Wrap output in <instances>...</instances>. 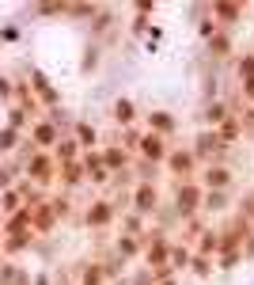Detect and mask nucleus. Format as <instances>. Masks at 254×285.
<instances>
[{"label": "nucleus", "mask_w": 254, "mask_h": 285, "mask_svg": "<svg viewBox=\"0 0 254 285\" xmlns=\"http://www.w3.org/2000/svg\"><path fill=\"white\" fill-rule=\"evenodd\" d=\"M220 149H224L220 133H201V137H198V152H201V156H217Z\"/></svg>", "instance_id": "obj_1"}, {"label": "nucleus", "mask_w": 254, "mask_h": 285, "mask_svg": "<svg viewBox=\"0 0 254 285\" xmlns=\"http://www.w3.org/2000/svg\"><path fill=\"white\" fill-rule=\"evenodd\" d=\"M247 95H254V80H250V84H247Z\"/></svg>", "instance_id": "obj_7"}, {"label": "nucleus", "mask_w": 254, "mask_h": 285, "mask_svg": "<svg viewBox=\"0 0 254 285\" xmlns=\"http://www.w3.org/2000/svg\"><path fill=\"white\" fill-rule=\"evenodd\" d=\"M152 202H155V194L148 190V186H144V190H141V194H136V205H141V209H148V205H152Z\"/></svg>", "instance_id": "obj_5"}, {"label": "nucleus", "mask_w": 254, "mask_h": 285, "mask_svg": "<svg viewBox=\"0 0 254 285\" xmlns=\"http://www.w3.org/2000/svg\"><path fill=\"white\" fill-rule=\"evenodd\" d=\"M205 183H209V186H217V190H224V186L231 183V175L224 171V168H209V171H205Z\"/></svg>", "instance_id": "obj_2"}, {"label": "nucleus", "mask_w": 254, "mask_h": 285, "mask_svg": "<svg viewBox=\"0 0 254 285\" xmlns=\"http://www.w3.org/2000/svg\"><path fill=\"white\" fill-rule=\"evenodd\" d=\"M239 73H243V76H254V57H247V61H239Z\"/></svg>", "instance_id": "obj_6"}, {"label": "nucleus", "mask_w": 254, "mask_h": 285, "mask_svg": "<svg viewBox=\"0 0 254 285\" xmlns=\"http://www.w3.org/2000/svg\"><path fill=\"white\" fill-rule=\"evenodd\" d=\"M171 168H174V171H190V156H186V152L171 156Z\"/></svg>", "instance_id": "obj_4"}, {"label": "nucleus", "mask_w": 254, "mask_h": 285, "mask_svg": "<svg viewBox=\"0 0 254 285\" xmlns=\"http://www.w3.org/2000/svg\"><path fill=\"white\" fill-rule=\"evenodd\" d=\"M144 156H152V160L163 156V141H160V137H144Z\"/></svg>", "instance_id": "obj_3"}]
</instances>
